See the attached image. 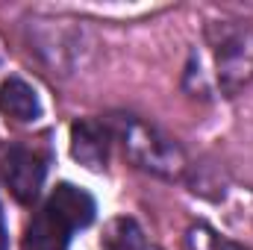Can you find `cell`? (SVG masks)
I'll use <instances>...</instances> for the list:
<instances>
[{
  "mask_svg": "<svg viewBox=\"0 0 253 250\" xmlns=\"http://www.w3.org/2000/svg\"><path fill=\"white\" fill-rule=\"evenodd\" d=\"M109 129L112 135L121 141L126 159L150 174V177H159V180H186L189 174V156L183 150V144L177 138H171L165 129H159L156 124L138 118V115H126V112H118V115H109Z\"/></svg>",
  "mask_w": 253,
  "mask_h": 250,
  "instance_id": "cell-1",
  "label": "cell"
},
{
  "mask_svg": "<svg viewBox=\"0 0 253 250\" xmlns=\"http://www.w3.org/2000/svg\"><path fill=\"white\" fill-rule=\"evenodd\" d=\"M203 42L218 94H242L253 83V27L245 21H209Z\"/></svg>",
  "mask_w": 253,
  "mask_h": 250,
  "instance_id": "cell-2",
  "label": "cell"
},
{
  "mask_svg": "<svg viewBox=\"0 0 253 250\" xmlns=\"http://www.w3.org/2000/svg\"><path fill=\"white\" fill-rule=\"evenodd\" d=\"M27 42H30V50L42 59V65L59 77L77 74L94 50L91 33L71 18H44V15L30 18Z\"/></svg>",
  "mask_w": 253,
  "mask_h": 250,
  "instance_id": "cell-3",
  "label": "cell"
},
{
  "mask_svg": "<svg viewBox=\"0 0 253 250\" xmlns=\"http://www.w3.org/2000/svg\"><path fill=\"white\" fill-rule=\"evenodd\" d=\"M44 177H47V159L36 147L15 144L6 153V186L18 203L30 206L42 194Z\"/></svg>",
  "mask_w": 253,
  "mask_h": 250,
  "instance_id": "cell-4",
  "label": "cell"
},
{
  "mask_svg": "<svg viewBox=\"0 0 253 250\" xmlns=\"http://www.w3.org/2000/svg\"><path fill=\"white\" fill-rule=\"evenodd\" d=\"M68 138H71V156L85 171H94V174L106 171L112 138H115L106 121H100V118H77L68 129Z\"/></svg>",
  "mask_w": 253,
  "mask_h": 250,
  "instance_id": "cell-5",
  "label": "cell"
},
{
  "mask_svg": "<svg viewBox=\"0 0 253 250\" xmlns=\"http://www.w3.org/2000/svg\"><path fill=\"white\" fill-rule=\"evenodd\" d=\"M44 209H47L56 221H62L71 233L85 230V227L94 221V215H97V203H94V197H91L88 191L77 188L74 183H59V186L50 191Z\"/></svg>",
  "mask_w": 253,
  "mask_h": 250,
  "instance_id": "cell-6",
  "label": "cell"
},
{
  "mask_svg": "<svg viewBox=\"0 0 253 250\" xmlns=\"http://www.w3.org/2000/svg\"><path fill=\"white\" fill-rule=\"evenodd\" d=\"M44 106L39 91L24 80V77H6L0 83V115L15 121V124H36L42 118Z\"/></svg>",
  "mask_w": 253,
  "mask_h": 250,
  "instance_id": "cell-7",
  "label": "cell"
},
{
  "mask_svg": "<svg viewBox=\"0 0 253 250\" xmlns=\"http://www.w3.org/2000/svg\"><path fill=\"white\" fill-rule=\"evenodd\" d=\"M68 242L71 230L42 206V212L33 218L27 230V250H68Z\"/></svg>",
  "mask_w": 253,
  "mask_h": 250,
  "instance_id": "cell-8",
  "label": "cell"
},
{
  "mask_svg": "<svg viewBox=\"0 0 253 250\" xmlns=\"http://www.w3.org/2000/svg\"><path fill=\"white\" fill-rule=\"evenodd\" d=\"M100 250H150L144 230L132 218H112L100 236Z\"/></svg>",
  "mask_w": 253,
  "mask_h": 250,
  "instance_id": "cell-9",
  "label": "cell"
},
{
  "mask_svg": "<svg viewBox=\"0 0 253 250\" xmlns=\"http://www.w3.org/2000/svg\"><path fill=\"white\" fill-rule=\"evenodd\" d=\"M183 88L189 91L191 97H200V100H209V97L218 94L212 68H209V62H206V53L191 50L189 62H186V71H183Z\"/></svg>",
  "mask_w": 253,
  "mask_h": 250,
  "instance_id": "cell-10",
  "label": "cell"
},
{
  "mask_svg": "<svg viewBox=\"0 0 253 250\" xmlns=\"http://www.w3.org/2000/svg\"><path fill=\"white\" fill-rule=\"evenodd\" d=\"M186 248L189 250H248L242 242L221 236L209 224H191L186 230Z\"/></svg>",
  "mask_w": 253,
  "mask_h": 250,
  "instance_id": "cell-11",
  "label": "cell"
},
{
  "mask_svg": "<svg viewBox=\"0 0 253 250\" xmlns=\"http://www.w3.org/2000/svg\"><path fill=\"white\" fill-rule=\"evenodd\" d=\"M0 250H6V227H3V215H0Z\"/></svg>",
  "mask_w": 253,
  "mask_h": 250,
  "instance_id": "cell-12",
  "label": "cell"
},
{
  "mask_svg": "<svg viewBox=\"0 0 253 250\" xmlns=\"http://www.w3.org/2000/svg\"><path fill=\"white\" fill-rule=\"evenodd\" d=\"M0 62H3V53H0Z\"/></svg>",
  "mask_w": 253,
  "mask_h": 250,
  "instance_id": "cell-13",
  "label": "cell"
}]
</instances>
